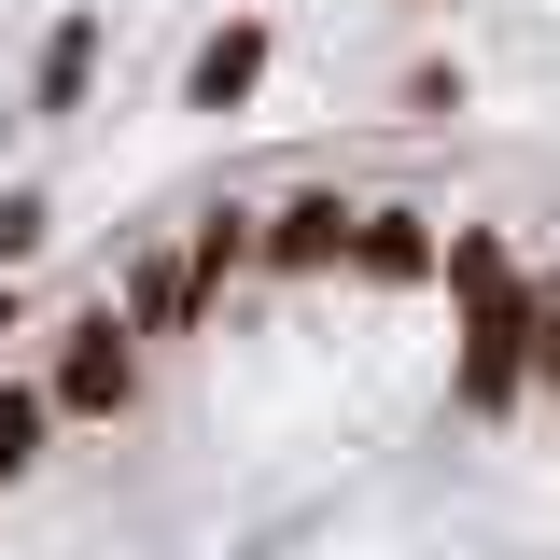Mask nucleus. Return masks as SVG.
I'll return each mask as SVG.
<instances>
[{"instance_id":"nucleus-1","label":"nucleus","mask_w":560,"mask_h":560,"mask_svg":"<svg viewBox=\"0 0 560 560\" xmlns=\"http://www.w3.org/2000/svg\"><path fill=\"white\" fill-rule=\"evenodd\" d=\"M448 294H463V350H448V407L504 420L533 393V280L504 253V224H448Z\"/></svg>"},{"instance_id":"nucleus-2","label":"nucleus","mask_w":560,"mask_h":560,"mask_svg":"<svg viewBox=\"0 0 560 560\" xmlns=\"http://www.w3.org/2000/svg\"><path fill=\"white\" fill-rule=\"evenodd\" d=\"M140 364H154V350H140V323L98 294V308H70V323H57L43 393H57V420H127V407H140Z\"/></svg>"},{"instance_id":"nucleus-3","label":"nucleus","mask_w":560,"mask_h":560,"mask_svg":"<svg viewBox=\"0 0 560 560\" xmlns=\"http://www.w3.org/2000/svg\"><path fill=\"white\" fill-rule=\"evenodd\" d=\"M350 253H364V197H337V183H308V197H280L267 210V267H350Z\"/></svg>"},{"instance_id":"nucleus-4","label":"nucleus","mask_w":560,"mask_h":560,"mask_svg":"<svg viewBox=\"0 0 560 560\" xmlns=\"http://www.w3.org/2000/svg\"><path fill=\"white\" fill-rule=\"evenodd\" d=\"M113 308L140 323V350H168V337H197V323H210V280L183 267V253H140V267L113 280Z\"/></svg>"},{"instance_id":"nucleus-5","label":"nucleus","mask_w":560,"mask_h":560,"mask_svg":"<svg viewBox=\"0 0 560 560\" xmlns=\"http://www.w3.org/2000/svg\"><path fill=\"white\" fill-rule=\"evenodd\" d=\"M253 84H267V14H224L197 57H183V113H238Z\"/></svg>"},{"instance_id":"nucleus-6","label":"nucleus","mask_w":560,"mask_h":560,"mask_svg":"<svg viewBox=\"0 0 560 560\" xmlns=\"http://www.w3.org/2000/svg\"><path fill=\"white\" fill-rule=\"evenodd\" d=\"M84 84H98V14H57V28H43V57H28V127H70V113H84Z\"/></svg>"},{"instance_id":"nucleus-7","label":"nucleus","mask_w":560,"mask_h":560,"mask_svg":"<svg viewBox=\"0 0 560 560\" xmlns=\"http://www.w3.org/2000/svg\"><path fill=\"white\" fill-rule=\"evenodd\" d=\"M364 280H448V238H434V210H407V197H378L364 210V253H350Z\"/></svg>"},{"instance_id":"nucleus-8","label":"nucleus","mask_w":560,"mask_h":560,"mask_svg":"<svg viewBox=\"0 0 560 560\" xmlns=\"http://www.w3.org/2000/svg\"><path fill=\"white\" fill-rule=\"evenodd\" d=\"M183 267H197L210 294H224V280H238V267H267V210L210 197V210H197V238H183Z\"/></svg>"},{"instance_id":"nucleus-9","label":"nucleus","mask_w":560,"mask_h":560,"mask_svg":"<svg viewBox=\"0 0 560 560\" xmlns=\"http://www.w3.org/2000/svg\"><path fill=\"white\" fill-rule=\"evenodd\" d=\"M43 434H57V393H43V378H0V490L43 463Z\"/></svg>"},{"instance_id":"nucleus-10","label":"nucleus","mask_w":560,"mask_h":560,"mask_svg":"<svg viewBox=\"0 0 560 560\" xmlns=\"http://www.w3.org/2000/svg\"><path fill=\"white\" fill-rule=\"evenodd\" d=\"M43 238H57V210H43V183H0V280L28 267Z\"/></svg>"},{"instance_id":"nucleus-11","label":"nucleus","mask_w":560,"mask_h":560,"mask_svg":"<svg viewBox=\"0 0 560 560\" xmlns=\"http://www.w3.org/2000/svg\"><path fill=\"white\" fill-rule=\"evenodd\" d=\"M533 378H547V393H560V267L533 280Z\"/></svg>"},{"instance_id":"nucleus-12","label":"nucleus","mask_w":560,"mask_h":560,"mask_svg":"<svg viewBox=\"0 0 560 560\" xmlns=\"http://www.w3.org/2000/svg\"><path fill=\"white\" fill-rule=\"evenodd\" d=\"M0 337H28V294H14V280H0Z\"/></svg>"}]
</instances>
